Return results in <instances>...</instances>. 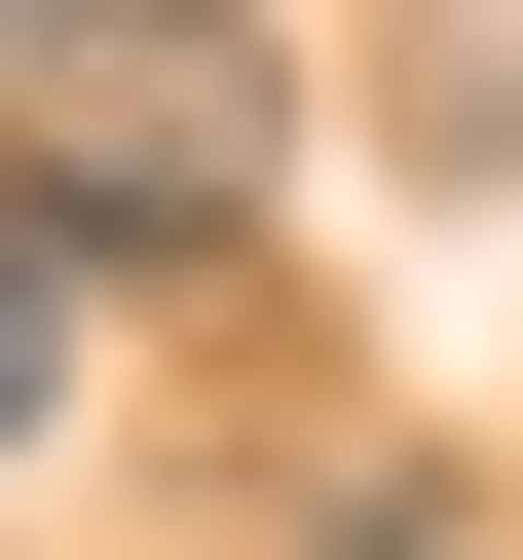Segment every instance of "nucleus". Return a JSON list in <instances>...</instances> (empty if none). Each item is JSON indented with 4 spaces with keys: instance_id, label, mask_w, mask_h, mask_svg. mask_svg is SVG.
<instances>
[{
    "instance_id": "obj_1",
    "label": "nucleus",
    "mask_w": 523,
    "mask_h": 560,
    "mask_svg": "<svg viewBox=\"0 0 523 560\" xmlns=\"http://www.w3.org/2000/svg\"><path fill=\"white\" fill-rule=\"evenodd\" d=\"M38 411H75V224L0 187V486H38Z\"/></svg>"
},
{
    "instance_id": "obj_2",
    "label": "nucleus",
    "mask_w": 523,
    "mask_h": 560,
    "mask_svg": "<svg viewBox=\"0 0 523 560\" xmlns=\"http://www.w3.org/2000/svg\"><path fill=\"white\" fill-rule=\"evenodd\" d=\"M337 560H486V448H337Z\"/></svg>"
}]
</instances>
